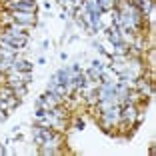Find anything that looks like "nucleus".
I'll return each instance as SVG.
<instances>
[{
  "mask_svg": "<svg viewBox=\"0 0 156 156\" xmlns=\"http://www.w3.org/2000/svg\"><path fill=\"white\" fill-rule=\"evenodd\" d=\"M12 18L16 20L18 24H34V16L32 12H14Z\"/></svg>",
  "mask_w": 156,
  "mask_h": 156,
  "instance_id": "obj_1",
  "label": "nucleus"
},
{
  "mask_svg": "<svg viewBox=\"0 0 156 156\" xmlns=\"http://www.w3.org/2000/svg\"><path fill=\"white\" fill-rule=\"evenodd\" d=\"M0 152H2V148H0Z\"/></svg>",
  "mask_w": 156,
  "mask_h": 156,
  "instance_id": "obj_2",
  "label": "nucleus"
}]
</instances>
